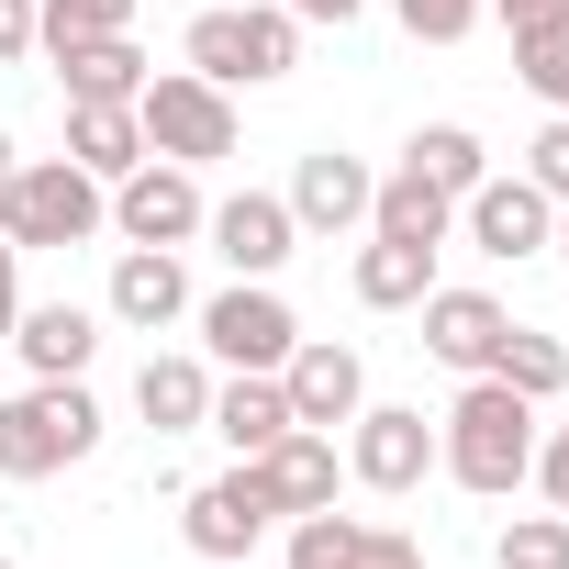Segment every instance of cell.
<instances>
[{"label":"cell","instance_id":"44dd1931","mask_svg":"<svg viewBox=\"0 0 569 569\" xmlns=\"http://www.w3.org/2000/svg\"><path fill=\"white\" fill-rule=\"evenodd\" d=\"M57 79H68V101H134L157 68L134 34H90V46H57Z\"/></svg>","mask_w":569,"mask_h":569},{"label":"cell","instance_id":"603a6c76","mask_svg":"<svg viewBox=\"0 0 569 569\" xmlns=\"http://www.w3.org/2000/svg\"><path fill=\"white\" fill-rule=\"evenodd\" d=\"M425 291H436V246H391V234L358 246V302L369 313H413Z\"/></svg>","mask_w":569,"mask_h":569},{"label":"cell","instance_id":"8fae6325","mask_svg":"<svg viewBox=\"0 0 569 569\" xmlns=\"http://www.w3.org/2000/svg\"><path fill=\"white\" fill-rule=\"evenodd\" d=\"M201 234H212V257H223L234 279H279V268H291V246H302V223H291V201H279V190H234V201H212Z\"/></svg>","mask_w":569,"mask_h":569},{"label":"cell","instance_id":"2e32d148","mask_svg":"<svg viewBox=\"0 0 569 569\" xmlns=\"http://www.w3.org/2000/svg\"><path fill=\"white\" fill-rule=\"evenodd\" d=\"M246 469L268 480V502H279V525H291V513H325V502H336V436H313V425H291V436H279V447H257Z\"/></svg>","mask_w":569,"mask_h":569},{"label":"cell","instance_id":"4316f807","mask_svg":"<svg viewBox=\"0 0 569 569\" xmlns=\"http://www.w3.org/2000/svg\"><path fill=\"white\" fill-rule=\"evenodd\" d=\"M491 569H569V513H513L491 536Z\"/></svg>","mask_w":569,"mask_h":569},{"label":"cell","instance_id":"836d02e7","mask_svg":"<svg viewBox=\"0 0 569 569\" xmlns=\"http://www.w3.org/2000/svg\"><path fill=\"white\" fill-rule=\"evenodd\" d=\"M12 325H23V246L0 234V347H12Z\"/></svg>","mask_w":569,"mask_h":569},{"label":"cell","instance_id":"f1b7e54d","mask_svg":"<svg viewBox=\"0 0 569 569\" xmlns=\"http://www.w3.org/2000/svg\"><path fill=\"white\" fill-rule=\"evenodd\" d=\"M513 79H525L547 112H569V23H558V34H525V46H513Z\"/></svg>","mask_w":569,"mask_h":569},{"label":"cell","instance_id":"83f0119b","mask_svg":"<svg viewBox=\"0 0 569 569\" xmlns=\"http://www.w3.org/2000/svg\"><path fill=\"white\" fill-rule=\"evenodd\" d=\"M358 536H369V525H358V513H336V502H325V513H291V569H347V558H358Z\"/></svg>","mask_w":569,"mask_h":569},{"label":"cell","instance_id":"d6a6232c","mask_svg":"<svg viewBox=\"0 0 569 569\" xmlns=\"http://www.w3.org/2000/svg\"><path fill=\"white\" fill-rule=\"evenodd\" d=\"M491 12H502L513 46H525V34H558V23H569V0H491Z\"/></svg>","mask_w":569,"mask_h":569},{"label":"cell","instance_id":"ab89813d","mask_svg":"<svg viewBox=\"0 0 569 569\" xmlns=\"http://www.w3.org/2000/svg\"><path fill=\"white\" fill-rule=\"evenodd\" d=\"M0 569H12V558H0Z\"/></svg>","mask_w":569,"mask_h":569},{"label":"cell","instance_id":"e0dca14e","mask_svg":"<svg viewBox=\"0 0 569 569\" xmlns=\"http://www.w3.org/2000/svg\"><path fill=\"white\" fill-rule=\"evenodd\" d=\"M234 458H257V447H279L291 436V391H279V369H234V380H212V413H201Z\"/></svg>","mask_w":569,"mask_h":569},{"label":"cell","instance_id":"8992f818","mask_svg":"<svg viewBox=\"0 0 569 569\" xmlns=\"http://www.w3.org/2000/svg\"><path fill=\"white\" fill-rule=\"evenodd\" d=\"M201 168H179V157H146V168H123L112 179V234L123 246H190L201 234Z\"/></svg>","mask_w":569,"mask_h":569},{"label":"cell","instance_id":"ffe728a7","mask_svg":"<svg viewBox=\"0 0 569 569\" xmlns=\"http://www.w3.org/2000/svg\"><path fill=\"white\" fill-rule=\"evenodd\" d=\"M68 157L112 190L123 168H146V123H134V101H68Z\"/></svg>","mask_w":569,"mask_h":569},{"label":"cell","instance_id":"74e56055","mask_svg":"<svg viewBox=\"0 0 569 569\" xmlns=\"http://www.w3.org/2000/svg\"><path fill=\"white\" fill-rule=\"evenodd\" d=\"M0 179H12V123H0Z\"/></svg>","mask_w":569,"mask_h":569},{"label":"cell","instance_id":"7402d4cb","mask_svg":"<svg viewBox=\"0 0 569 569\" xmlns=\"http://www.w3.org/2000/svg\"><path fill=\"white\" fill-rule=\"evenodd\" d=\"M134 413H146L157 436H190V425L212 413V369H201V358H146V369H134Z\"/></svg>","mask_w":569,"mask_h":569},{"label":"cell","instance_id":"f35d334b","mask_svg":"<svg viewBox=\"0 0 569 569\" xmlns=\"http://www.w3.org/2000/svg\"><path fill=\"white\" fill-rule=\"evenodd\" d=\"M212 569H257V558H212Z\"/></svg>","mask_w":569,"mask_h":569},{"label":"cell","instance_id":"5b68a950","mask_svg":"<svg viewBox=\"0 0 569 569\" xmlns=\"http://www.w3.org/2000/svg\"><path fill=\"white\" fill-rule=\"evenodd\" d=\"M134 123H146V157H179V168H212V157L246 146L234 90H212L201 68H157V79L134 90Z\"/></svg>","mask_w":569,"mask_h":569},{"label":"cell","instance_id":"3957f363","mask_svg":"<svg viewBox=\"0 0 569 569\" xmlns=\"http://www.w3.org/2000/svg\"><path fill=\"white\" fill-rule=\"evenodd\" d=\"M90 447H101V402L79 380H34V391L0 402V480H57Z\"/></svg>","mask_w":569,"mask_h":569},{"label":"cell","instance_id":"ba28073f","mask_svg":"<svg viewBox=\"0 0 569 569\" xmlns=\"http://www.w3.org/2000/svg\"><path fill=\"white\" fill-rule=\"evenodd\" d=\"M201 347H212L223 369H279V358L302 347V325H291V302H279L268 279H234V291L201 302Z\"/></svg>","mask_w":569,"mask_h":569},{"label":"cell","instance_id":"ac0fdd59","mask_svg":"<svg viewBox=\"0 0 569 569\" xmlns=\"http://www.w3.org/2000/svg\"><path fill=\"white\" fill-rule=\"evenodd\" d=\"M12 347H23V369H34V380H79V369L101 358V313H79V302H23Z\"/></svg>","mask_w":569,"mask_h":569},{"label":"cell","instance_id":"7a4b0ae2","mask_svg":"<svg viewBox=\"0 0 569 569\" xmlns=\"http://www.w3.org/2000/svg\"><path fill=\"white\" fill-rule=\"evenodd\" d=\"M101 223H112V190L79 157H12V179H0V234L23 257L34 246H90Z\"/></svg>","mask_w":569,"mask_h":569},{"label":"cell","instance_id":"9c48e42d","mask_svg":"<svg viewBox=\"0 0 569 569\" xmlns=\"http://www.w3.org/2000/svg\"><path fill=\"white\" fill-rule=\"evenodd\" d=\"M279 391H291V425L336 436V425H358V402H369V358L336 347V336H302L291 358H279Z\"/></svg>","mask_w":569,"mask_h":569},{"label":"cell","instance_id":"6da1fadb","mask_svg":"<svg viewBox=\"0 0 569 569\" xmlns=\"http://www.w3.org/2000/svg\"><path fill=\"white\" fill-rule=\"evenodd\" d=\"M436 469L458 491H480V502H513L525 469H536V402L502 391V380H469L447 402V425H436Z\"/></svg>","mask_w":569,"mask_h":569},{"label":"cell","instance_id":"cb8c5ba5","mask_svg":"<svg viewBox=\"0 0 569 569\" xmlns=\"http://www.w3.org/2000/svg\"><path fill=\"white\" fill-rule=\"evenodd\" d=\"M402 168H413V179H436L447 201H469V190L491 179V157H480V134H469V123H413Z\"/></svg>","mask_w":569,"mask_h":569},{"label":"cell","instance_id":"30bf717a","mask_svg":"<svg viewBox=\"0 0 569 569\" xmlns=\"http://www.w3.org/2000/svg\"><path fill=\"white\" fill-rule=\"evenodd\" d=\"M347 469H358L369 491H425V469H436V425H425V402H358Z\"/></svg>","mask_w":569,"mask_h":569},{"label":"cell","instance_id":"1f68e13d","mask_svg":"<svg viewBox=\"0 0 569 569\" xmlns=\"http://www.w3.org/2000/svg\"><path fill=\"white\" fill-rule=\"evenodd\" d=\"M525 480H536V491L569 513V413H558V436H536V469H525Z\"/></svg>","mask_w":569,"mask_h":569},{"label":"cell","instance_id":"52a82bcc","mask_svg":"<svg viewBox=\"0 0 569 569\" xmlns=\"http://www.w3.org/2000/svg\"><path fill=\"white\" fill-rule=\"evenodd\" d=\"M268 525H279V502H268V480H257L246 458L179 502V536L201 547V569H212V558H257V547H268Z\"/></svg>","mask_w":569,"mask_h":569},{"label":"cell","instance_id":"9a60e30c","mask_svg":"<svg viewBox=\"0 0 569 569\" xmlns=\"http://www.w3.org/2000/svg\"><path fill=\"white\" fill-rule=\"evenodd\" d=\"M179 313H190V268H179V246H123V257H112V325L168 336Z\"/></svg>","mask_w":569,"mask_h":569},{"label":"cell","instance_id":"5bb4252c","mask_svg":"<svg viewBox=\"0 0 569 569\" xmlns=\"http://www.w3.org/2000/svg\"><path fill=\"white\" fill-rule=\"evenodd\" d=\"M413 313H425V358H436V369H458V380H480V369H491V347H502V325H513L491 291H425Z\"/></svg>","mask_w":569,"mask_h":569},{"label":"cell","instance_id":"484cf974","mask_svg":"<svg viewBox=\"0 0 569 569\" xmlns=\"http://www.w3.org/2000/svg\"><path fill=\"white\" fill-rule=\"evenodd\" d=\"M90 34H134V0H34V46H90Z\"/></svg>","mask_w":569,"mask_h":569},{"label":"cell","instance_id":"d4e9b609","mask_svg":"<svg viewBox=\"0 0 569 569\" xmlns=\"http://www.w3.org/2000/svg\"><path fill=\"white\" fill-rule=\"evenodd\" d=\"M480 380H502V391H525V402H558V391H569V347L536 336V325H502V347H491Z\"/></svg>","mask_w":569,"mask_h":569},{"label":"cell","instance_id":"8d00e7d4","mask_svg":"<svg viewBox=\"0 0 569 569\" xmlns=\"http://www.w3.org/2000/svg\"><path fill=\"white\" fill-rule=\"evenodd\" d=\"M547 246H558V257H569V201H558V234H547Z\"/></svg>","mask_w":569,"mask_h":569},{"label":"cell","instance_id":"f546056e","mask_svg":"<svg viewBox=\"0 0 569 569\" xmlns=\"http://www.w3.org/2000/svg\"><path fill=\"white\" fill-rule=\"evenodd\" d=\"M391 12H402V34H413V46H469L491 0H391Z\"/></svg>","mask_w":569,"mask_h":569},{"label":"cell","instance_id":"7c38bea8","mask_svg":"<svg viewBox=\"0 0 569 569\" xmlns=\"http://www.w3.org/2000/svg\"><path fill=\"white\" fill-rule=\"evenodd\" d=\"M458 234L480 246V257H547V234H558V201L513 168V179H480L469 201H458Z\"/></svg>","mask_w":569,"mask_h":569},{"label":"cell","instance_id":"d6986e66","mask_svg":"<svg viewBox=\"0 0 569 569\" xmlns=\"http://www.w3.org/2000/svg\"><path fill=\"white\" fill-rule=\"evenodd\" d=\"M369 234H391V246H436V257H447V234H458V201H447L436 179L391 168V179L369 190Z\"/></svg>","mask_w":569,"mask_h":569},{"label":"cell","instance_id":"d590c367","mask_svg":"<svg viewBox=\"0 0 569 569\" xmlns=\"http://www.w3.org/2000/svg\"><path fill=\"white\" fill-rule=\"evenodd\" d=\"M279 12H291V23H358L369 0H279Z\"/></svg>","mask_w":569,"mask_h":569},{"label":"cell","instance_id":"4fadbf2b","mask_svg":"<svg viewBox=\"0 0 569 569\" xmlns=\"http://www.w3.org/2000/svg\"><path fill=\"white\" fill-rule=\"evenodd\" d=\"M369 157H347V146H313L302 168H291V190H279V201H291V223L302 234H347V223H369Z\"/></svg>","mask_w":569,"mask_h":569},{"label":"cell","instance_id":"e575fe53","mask_svg":"<svg viewBox=\"0 0 569 569\" xmlns=\"http://www.w3.org/2000/svg\"><path fill=\"white\" fill-rule=\"evenodd\" d=\"M34 57V0H0V68Z\"/></svg>","mask_w":569,"mask_h":569},{"label":"cell","instance_id":"277c9868","mask_svg":"<svg viewBox=\"0 0 569 569\" xmlns=\"http://www.w3.org/2000/svg\"><path fill=\"white\" fill-rule=\"evenodd\" d=\"M179 57H190L212 90H268V79L302 68V23L279 12V0H257V12H190Z\"/></svg>","mask_w":569,"mask_h":569},{"label":"cell","instance_id":"4dcf8cb0","mask_svg":"<svg viewBox=\"0 0 569 569\" xmlns=\"http://www.w3.org/2000/svg\"><path fill=\"white\" fill-rule=\"evenodd\" d=\"M525 179H536L547 201H569V112H547V134L525 146Z\"/></svg>","mask_w":569,"mask_h":569}]
</instances>
